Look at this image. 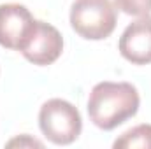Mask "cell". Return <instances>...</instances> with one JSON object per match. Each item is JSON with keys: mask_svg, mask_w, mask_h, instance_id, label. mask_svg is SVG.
<instances>
[{"mask_svg": "<svg viewBox=\"0 0 151 149\" xmlns=\"http://www.w3.org/2000/svg\"><path fill=\"white\" fill-rule=\"evenodd\" d=\"M121 56L134 65L151 63V16H141L130 23L119 37Z\"/></svg>", "mask_w": 151, "mask_h": 149, "instance_id": "obj_6", "label": "cell"}, {"mask_svg": "<svg viewBox=\"0 0 151 149\" xmlns=\"http://www.w3.org/2000/svg\"><path fill=\"white\" fill-rule=\"evenodd\" d=\"M139 93L130 82L104 81L93 86L88 98V116L100 130H114L139 111Z\"/></svg>", "mask_w": 151, "mask_h": 149, "instance_id": "obj_1", "label": "cell"}, {"mask_svg": "<svg viewBox=\"0 0 151 149\" xmlns=\"http://www.w3.org/2000/svg\"><path fill=\"white\" fill-rule=\"evenodd\" d=\"M7 146H9V148H16V146H19V148H34V146H35V148H42V142L32 139L30 135H21V137H16V139L9 140Z\"/></svg>", "mask_w": 151, "mask_h": 149, "instance_id": "obj_9", "label": "cell"}, {"mask_svg": "<svg viewBox=\"0 0 151 149\" xmlns=\"http://www.w3.org/2000/svg\"><path fill=\"white\" fill-rule=\"evenodd\" d=\"M35 21L32 12L21 4L0 5V46L21 51L34 32Z\"/></svg>", "mask_w": 151, "mask_h": 149, "instance_id": "obj_4", "label": "cell"}, {"mask_svg": "<svg viewBox=\"0 0 151 149\" xmlns=\"http://www.w3.org/2000/svg\"><path fill=\"white\" fill-rule=\"evenodd\" d=\"M39 128L49 142L56 146H69L81 135L83 119L70 102L51 98L40 107Z\"/></svg>", "mask_w": 151, "mask_h": 149, "instance_id": "obj_3", "label": "cell"}, {"mask_svg": "<svg viewBox=\"0 0 151 149\" xmlns=\"http://www.w3.org/2000/svg\"><path fill=\"white\" fill-rule=\"evenodd\" d=\"M116 7L111 0H74L70 27L86 40H104L116 28Z\"/></svg>", "mask_w": 151, "mask_h": 149, "instance_id": "obj_2", "label": "cell"}, {"mask_svg": "<svg viewBox=\"0 0 151 149\" xmlns=\"http://www.w3.org/2000/svg\"><path fill=\"white\" fill-rule=\"evenodd\" d=\"M114 149H151V125H137L127 130L113 144Z\"/></svg>", "mask_w": 151, "mask_h": 149, "instance_id": "obj_7", "label": "cell"}, {"mask_svg": "<svg viewBox=\"0 0 151 149\" xmlns=\"http://www.w3.org/2000/svg\"><path fill=\"white\" fill-rule=\"evenodd\" d=\"M63 51L62 34L46 21H35L34 32L27 46L21 49V54L34 65H51L55 63Z\"/></svg>", "mask_w": 151, "mask_h": 149, "instance_id": "obj_5", "label": "cell"}, {"mask_svg": "<svg viewBox=\"0 0 151 149\" xmlns=\"http://www.w3.org/2000/svg\"><path fill=\"white\" fill-rule=\"evenodd\" d=\"M114 7L128 16H148L151 12V0H114Z\"/></svg>", "mask_w": 151, "mask_h": 149, "instance_id": "obj_8", "label": "cell"}]
</instances>
